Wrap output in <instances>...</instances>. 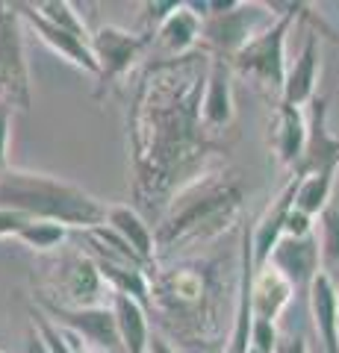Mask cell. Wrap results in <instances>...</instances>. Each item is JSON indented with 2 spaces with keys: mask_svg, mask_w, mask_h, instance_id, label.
I'll list each match as a JSON object with an SVG mask.
<instances>
[{
  "mask_svg": "<svg viewBox=\"0 0 339 353\" xmlns=\"http://www.w3.org/2000/svg\"><path fill=\"white\" fill-rule=\"evenodd\" d=\"M210 50L148 65L127 112L133 197L162 215L174 194L210 171L224 148L201 121V97L210 74Z\"/></svg>",
  "mask_w": 339,
  "mask_h": 353,
  "instance_id": "cell-1",
  "label": "cell"
},
{
  "mask_svg": "<svg viewBox=\"0 0 339 353\" xmlns=\"http://www.w3.org/2000/svg\"><path fill=\"white\" fill-rule=\"evenodd\" d=\"M151 309L162 327L189 345H213L222 333V274L213 259L151 265Z\"/></svg>",
  "mask_w": 339,
  "mask_h": 353,
  "instance_id": "cell-2",
  "label": "cell"
},
{
  "mask_svg": "<svg viewBox=\"0 0 339 353\" xmlns=\"http://www.w3.org/2000/svg\"><path fill=\"white\" fill-rule=\"evenodd\" d=\"M245 206V183L236 171H206L183 192L159 215L157 236V259L159 253L174 250L180 245L210 241L227 233Z\"/></svg>",
  "mask_w": 339,
  "mask_h": 353,
  "instance_id": "cell-3",
  "label": "cell"
},
{
  "mask_svg": "<svg viewBox=\"0 0 339 353\" xmlns=\"http://www.w3.org/2000/svg\"><path fill=\"white\" fill-rule=\"evenodd\" d=\"M0 209H15L39 221H57L83 233L106 224V203L95 194L59 176L18 168L0 171Z\"/></svg>",
  "mask_w": 339,
  "mask_h": 353,
  "instance_id": "cell-4",
  "label": "cell"
},
{
  "mask_svg": "<svg viewBox=\"0 0 339 353\" xmlns=\"http://www.w3.org/2000/svg\"><path fill=\"white\" fill-rule=\"evenodd\" d=\"M189 9L201 18V41L206 50L227 62L275 18L271 3H242V0H204V3L192 0Z\"/></svg>",
  "mask_w": 339,
  "mask_h": 353,
  "instance_id": "cell-5",
  "label": "cell"
},
{
  "mask_svg": "<svg viewBox=\"0 0 339 353\" xmlns=\"http://www.w3.org/2000/svg\"><path fill=\"white\" fill-rule=\"evenodd\" d=\"M301 6L287 3L283 12H278L275 18L269 21V27H262L254 39H251L242 50L231 59V68L236 74L254 80L260 88H266L280 101L283 94V83H287V39H289V30L298 24L301 18Z\"/></svg>",
  "mask_w": 339,
  "mask_h": 353,
  "instance_id": "cell-6",
  "label": "cell"
},
{
  "mask_svg": "<svg viewBox=\"0 0 339 353\" xmlns=\"http://www.w3.org/2000/svg\"><path fill=\"white\" fill-rule=\"evenodd\" d=\"M106 297L113 301V289L106 285L97 262L89 253H71V256L59 259L50 283V297H41V301L65 309H89V306H109L104 303Z\"/></svg>",
  "mask_w": 339,
  "mask_h": 353,
  "instance_id": "cell-7",
  "label": "cell"
},
{
  "mask_svg": "<svg viewBox=\"0 0 339 353\" xmlns=\"http://www.w3.org/2000/svg\"><path fill=\"white\" fill-rule=\"evenodd\" d=\"M0 101L30 109V68L24 53L21 15L12 3H0Z\"/></svg>",
  "mask_w": 339,
  "mask_h": 353,
  "instance_id": "cell-8",
  "label": "cell"
},
{
  "mask_svg": "<svg viewBox=\"0 0 339 353\" xmlns=\"http://www.w3.org/2000/svg\"><path fill=\"white\" fill-rule=\"evenodd\" d=\"M154 44L151 36H142V32H130L122 27H97L92 32V53L97 62V94L104 92L106 85H113L118 80H124L130 74V68L145 57V50Z\"/></svg>",
  "mask_w": 339,
  "mask_h": 353,
  "instance_id": "cell-9",
  "label": "cell"
},
{
  "mask_svg": "<svg viewBox=\"0 0 339 353\" xmlns=\"http://www.w3.org/2000/svg\"><path fill=\"white\" fill-rule=\"evenodd\" d=\"M41 306L53 315V324H59L62 330L74 333L80 341H86V347H92L95 353H124L122 339H118V324L113 306H89V309H65L57 303L41 301Z\"/></svg>",
  "mask_w": 339,
  "mask_h": 353,
  "instance_id": "cell-10",
  "label": "cell"
},
{
  "mask_svg": "<svg viewBox=\"0 0 339 353\" xmlns=\"http://www.w3.org/2000/svg\"><path fill=\"white\" fill-rule=\"evenodd\" d=\"M12 6H15V12L21 15V21H24V24L39 36V41L48 44L59 59H65L68 65H74V68H80L86 74L97 77V62H95V53H92L89 41H83V39L74 36V32L59 30L57 24H50L48 18H41L36 12V6L32 3H12Z\"/></svg>",
  "mask_w": 339,
  "mask_h": 353,
  "instance_id": "cell-11",
  "label": "cell"
},
{
  "mask_svg": "<svg viewBox=\"0 0 339 353\" xmlns=\"http://www.w3.org/2000/svg\"><path fill=\"white\" fill-rule=\"evenodd\" d=\"M339 171V136L327 130V101L316 97L310 103L307 118V148L292 174L310 176V174H336Z\"/></svg>",
  "mask_w": 339,
  "mask_h": 353,
  "instance_id": "cell-12",
  "label": "cell"
},
{
  "mask_svg": "<svg viewBox=\"0 0 339 353\" xmlns=\"http://www.w3.org/2000/svg\"><path fill=\"white\" fill-rule=\"evenodd\" d=\"M275 271H280L289 280L295 294H307L313 280L322 274V262H319V241L316 236L310 239H280V245L271 250L269 262Z\"/></svg>",
  "mask_w": 339,
  "mask_h": 353,
  "instance_id": "cell-13",
  "label": "cell"
},
{
  "mask_svg": "<svg viewBox=\"0 0 339 353\" xmlns=\"http://www.w3.org/2000/svg\"><path fill=\"white\" fill-rule=\"evenodd\" d=\"M298 183L301 176L292 174L287 185L280 189V194L271 201L266 209H262V215L254 221V227H251V245H254V265L262 268V265L269 262L271 250L280 245L283 239V227H287V218L295 206V192H298Z\"/></svg>",
  "mask_w": 339,
  "mask_h": 353,
  "instance_id": "cell-14",
  "label": "cell"
},
{
  "mask_svg": "<svg viewBox=\"0 0 339 353\" xmlns=\"http://www.w3.org/2000/svg\"><path fill=\"white\" fill-rule=\"evenodd\" d=\"M236 101H233V68L222 57L210 59V74H206V88L201 97V121L210 132H222L233 124Z\"/></svg>",
  "mask_w": 339,
  "mask_h": 353,
  "instance_id": "cell-15",
  "label": "cell"
},
{
  "mask_svg": "<svg viewBox=\"0 0 339 353\" xmlns=\"http://www.w3.org/2000/svg\"><path fill=\"white\" fill-rule=\"evenodd\" d=\"M307 148V115L298 106L289 103H278L275 109V121H271V150L275 159L283 168L295 171Z\"/></svg>",
  "mask_w": 339,
  "mask_h": 353,
  "instance_id": "cell-16",
  "label": "cell"
},
{
  "mask_svg": "<svg viewBox=\"0 0 339 353\" xmlns=\"http://www.w3.org/2000/svg\"><path fill=\"white\" fill-rule=\"evenodd\" d=\"M316 83H319V36L310 32L304 39L301 53L287 71V83H283V94L278 103H289L304 109L316 101Z\"/></svg>",
  "mask_w": 339,
  "mask_h": 353,
  "instance_id": "cell-17",
  "label": "cell"
},
{
  "mask_svg": "<svg viewBox=\"0 0 339 353\" xmlns=\"http://www.w3.org/2000/svg\"><path fill=\"white\" fill-rule=\"evenodd\" d=\"M307 303L325 353H339V285L319 274L307 292Z\"/></svg>",
  "mask_w": 339,
  "mask_h": 353,
  "instance_id": "cell-18",
  "label": "cell"
},
{
  "mask_svg": "<svg viewBox=\"0 0 339 353\" xmlns=\"http://www.w3.org/2000/svg\"><path fill=\"white\" fill-rule=\"evenodd\" d=\"M295 289L280 271H275L271 265H262L254 271V283H251V306H254L257 321H271L278 324L280 315L287 312V306L292 303Z\"/></svg>",
  "mask_w": 339,
  "mask_h": 353,
  "instance_id": "cell-19",
  "label": "cell"
},
{
  "mask_svg": "<svg viewBox=\"0 0 339 353\" xmlns=\"http://www.w3.org/2000/svg\"><path fill=\"white\" fill-rule=\"evenodd\" d=\"M157 48H159V59H180L198 50L201 44V18L192 12L189 3H180L166 24L157 30Z\"/></svg>",
  "mask_w": 339,
  "mask_h": 353,
  "instance_id": "cell-20",
  "label": "cell"
},
{
  "mask_svg": "<svg viewBox=\"0 0 339 353\" xmlns=\"http://www.w3.org/2000/svg\"><path fill=\"white\" fill-rule=\"evenodd\" d=\"M106 227L113 230L115 236H122L148 265L157 262V236H154V230H151L148 221L142 218L139 209L124 206V203L106 206Z\"/></svg>",
  "mask_w": 339,
  "mask_h": 353,
  "instance_id": "cell-21",
  "label": "cell"
},
{
  "mask_svg": "<svg viewBox=\"0 0 339 353\" xmlns=\"http://www.w3.org/2000/svg\"><path fill=\"white\" fill-rule=\"evenodd\" d=\"M109 306L115 312L118 339H122L124 353H151V336L154 333L148 324V309L124 294H113Z\"/></svg>",
  "mask_w": 339,
  "mask_h": 353,
  "instance_id": "cell-22",
  "label": "cell"
},
{
  "mask_svg": "<svg viewBox=\"0 0 339 353\" xmlns=\"http://www.w3.org/2000/svg\"><path fill=\"white\" fill-rule=\"evenodd\" d=\"M316 230H319L316 241H319L322 274H325V277H331L339 285V206L336 203H331L319 215V224H316Z\"/></svg>",
  "mask_w": 339,
  "mask_h": 353,
  "instance_id": "cell-23",
  "label": "cell"
},
{
  "mask_svg": "<svg viewBox=\"0 0 339 353\" xmlns=\"http://www.w3.org/2000/svg\"><path fill=\"white\" fill-rule=\"evenodd\" d=\"M333 183L336 174H310L301 176L298 192H295V209L319 218L327 206L333 203Z\"/></svg>",
  "mask_w": 339,
  "mask_h": 353,
  "instance_id": "cell-24",
  "label": "cell"
},
{
  "mask_svg": "<svg viewBox=\"0 0 339 353\" xmlns=\"http://www.w3.org/2000/svg\"><path fill=\"white\" fill-rule=\"evenodd\" d=\"M32 6H36V12L41 18H48L50 24H57L59 30H68L77 39L92 44V30L86 27V21L74 3H68V0H41V3H32Z\"/></svg>",
  "mask_w": 339,
  "mask_h": 353,
  "instance_id": "cell-25",
  "label": "cell"
},
{
  "mask_svg": "<svg viewBox=\"0 0 339 353\" xmlns=\"http://www.w3.org/2000/svg\"><path fill=\"white\" fill-rule=\"evenodd\" d=\"M71 236V230L65 227V224H57V221H39V218H32L30 224L18 233V241L24 248L30 250H36V253H48L53 248H59L65 245V239Z\"/></svg>",
  "mask_w": 339,
  "mask_h": 353,
  "instance_id": "cell-26",
  "label": "cell"
},
{
  "mask_svg": "<svg viewBox=\"0 0 339 353\" xmlns=\"http://www.w3.org/2000/svg\"><path fill=\"white\" fill-rule=\"evenodd\" d=\"M278 345H280L278 324L257 321V318H254V327H251V350H257V353H278Z\"/></svg>",
  "mask_w": 339,
  "mask_h": 353,
  "instance_id": "cell-27",
  "label": "cell"
},
{
  "mask_svg": "<svg viewBox=\"0 0 339 353\" xmlns=\"http://www.w3.org/2000/svg\"><path fill=\"white\" fill-rule=\"evenodd\" d=\"M283 236L287 239H310V236H316V218L292 206V212L287 218V227H283Z\"/></svg>",
  "mask_w": 339,
  "mask_h": 353,
  "instance_id": "cell-28",
  "label": "cell"
},
{
  "mask_svg": "<svg viewBox=\"0 0 339 353\" xmlns=\"http://www.w3.org/2000/svg\"><path fill=\"white\" fill-rule=\"evenodd\" d=\"M9 127H12V103L0 101V171L9 168Z\"/></svg>",
  "mask_w": 339,
  "mask_h": 353,
  "instance_id": "cell-29",
  "label": "cell"
},
{
  "mask_svg": "<svg viewBox=\"0 0 339 353\" xmlns=\"http://www.w3.org/2000/svg\"><path fill=\"white\" fill-rule=\"evenodd\" d=\"M32 218H27L24 212H15V209H0V239H18V233L30 224Z\"/></svg>",
  "mask_w": 339,
  "mask_h": 353,
  "instance_id": "cell-30",
  "label": "cell"
},
{
  "mask_svg": "<svg viewBox=\"0 0 339 353\" xmlns=\"http://www.w3.org/2000/svg\"><path fill=\"white\" fill-rule=\"evenodd\" d=\"M278 353H310V347H307V341H304L301 336L298 339L289 336V339H280Z\"/></svg>",
  "mask_w": 339,
  "mask_h": 353,
  "instance_id": "cell-31",
  "label": "cell"
},
{
  "mask_svg": "<svg viewBox=\"0 0 339 353\" xmlns=\"http://www.w3.org/2000/svg\"><path fill=\"white\" fill-rule=\"evenodd\" d=\"M151 353H180V350L174 347L168 339H162V336H151Z\"/></svg>",
  "mask_w": 339,
  "mask_h": 353,
  "instance_id": "cell-32",
  "label": "cell"
},
{
  "mask_svg": "<svg viewBox=\"0 0 339 353\" xmlns=\"http://www.w3.org/2000/svg\"><path fill=\"white\" fill-rule=\"evenodd\" d=\"M24 353H50V350H48L45 341H41V336L36 333V330H32L30 339H27V350H24Z\"/></svg>",
  "mask_w": 339,
  "mask_h": 353,
  "instance_id": "cell-33",
  "label": "cell"
},
{
  "mask_svg": "<svg viewBox=\"0 0 339 353\" xmlns=\"http://www.w3.org/2000/svg\"><path fill=\"white\" fill-rule=\"evenodd\" d=\"M77 353H95V350H92V347H86L83 341H80V345H77Z\"/></svg>",
  "mask_w": 339,
  "mask_h": 353,
  "instance_id": "cell-34",
  "label": "cell"
},
{
  "mask_svg": "<svg viewBox=\"0 0 339 353\" xmlns=\"http://www.w3.org/2000/svg\"><path fill=\"white\" fill-rule=\"evenodd\" d=\"M248 353H257V350H248Z\"/></svg>",
  "mask_w": 339,
  "mask_h": 353,
  "instance_id": "cell-35",
  "label": "cell"
},
{
  "mask_svg": "<svg viewBox=\"0 0 339 353\" xmlns=\"http://www.w3.org/2000/svg\"><path fill=\"white\" fill-rule=\"evenodd\" d=\"M0 353H3V350H0Z\"/></svg>",
  "mask_w": 339,
  "mask_h": 353,
  "instance_id": "cell-36",
  "label": "cell"
}]
</instances>
